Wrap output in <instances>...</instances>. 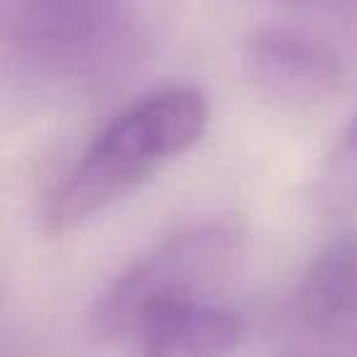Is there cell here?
<instances>
[{
  "instance_id": "6da1fadb",
  "label": "cell",
  "mask_w": 357,
  "mask_h": 357,
  "mask_svg": "<svg viewBox=\"0 0 357 357\" xmlns=\"http://www.w3.org/2000/svg\"><path fill=\"white\" fill-rule=\"evenodd\" d=\"M206 96L174 86L144 96L84 149L52 194L45 213L50 235L84 225L147 181L159 167L189 152L208 128Z\"/></svg>"
},
{
  "instance_id": "7a4b0ae2",
  "label": "cell",
  "mask_w": 357,
  "mask_h": 357,
  "mask_svg": "<svg viewBox=\"0 0 357 357\" xmlns=\"http://www.w3.org/2000/svg\"><path fill=\"white\" fill-rule=\"evenodd\" d=\"M248 248L238 215H211L181 225L139 255L100 294L93 323L108 337H132L167 308L204 301L228 279Z\"/></svg>"
},
{
  "instance_id": "3957f363",
  "label": "cell",
  "mask_w": 357,
  "mask_h": 357,
  "mask_svg": "<svg viewBox=\"0 0 357 357\" xmlns=\"http://www.w3.org/2000/svg\"><path fill=\"white\" fill-rule=\"evenodd\" d=\"M243 71L262 98L308 108L335 96L342 66L321 40L291 30H262L245 45Z\"/></svg>"
},
{
  "instance_id": "277c9868",
  "label": "cell",
  "mask_w": 357,
  "mask_h": 357,
  "mask_svg": "<svg viewBox=\"0 0 357 357\" xmlns=\"http://www.w3.org/2000/svg\"><path fill=\"white\" fill-rule=\"evenodd\" d=\"M135 340L142 357H230L243 340V318L204 298L157 313Z\"/></svg>"
},
{
  "instance_id": "5b68a950",
  "label": "cell",
  "mask_w": 357,
  "mask_h": 357,
  "mask_svg": "<svg viewBox=\"0 0 357 357\" xmlns=\"http://www.w3.org/2000/svg\"><path fill=\"white\" fill-rule=\"evenodd\" d=\"M294 313L313 333L357 331V238L318 255L298 287Z\"/></svg>"
},
{
  "instance_id": "8992f818",
  "label": "cell",
  "mask_w": 357,
  "mask_h": 357,
  "mask_svg": "<svg viewBox=\"0 0 357 357\" xmlns=\"http://www.w3.org/2000/svg\"><path fill=\"white\" fill-rule=\"evenodd\" d=\"M352 152H355V159H357V130H355V135H352Z\"/></svg>"
}]
</instances>
